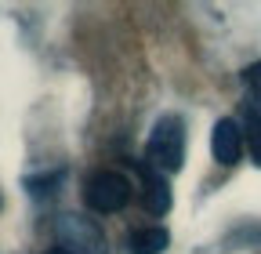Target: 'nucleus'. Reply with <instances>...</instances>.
Segmentation results:
<instances>
[{"instance_id": "obj_1", "label": "nucleus", "mask_w": 261, "mask_h": 254, "mask_svg": "<svg viewBox=\"0 0 261 254\" xmlns=\"http://www.w3.org/2000/svg\"><path fill=\"white\" fill-rule=\"evenodd\" d=\"M181 160H185V123H181V116L167 113L156 120L152 135L145 142V167H152L160 174H174V171H181Z\"/></svg>"}, {"instance_id": "obj_2", "label": "nucleus", "mask_w": 261, "mask_h": 254, "mask_svg": "<svg viewBox=\"0 0 261 254\" xmlns=\"http://www.w3.org/2000/svg\"><path fill=\"white\" fill-rule=\"evenodd\" d=\"M55 240L69 254H109L102 225L94 218H84V214H69V211L58 214L55 218Z\"/></svg>"}, {"instance_id": "obj_3", "label": "nucleus", "mask_w": 261, "mask_h": 254, "mask_svg": "<svg viewBox=\"0 0 261 254\" xmlns=\"http://www.w3.org/2000/svg\"><path fill=\"white\" fill-rule=\"evenodd\" d=\"M84 200L98 214H116L130 204V182L120 171H94L84 182Z\"/></svg>"}, {"instance_id": "obj_4", "label": "nucleus", "mask_w": 261, "mask_h": 254, "mask_svg": "<svg viewBox=\"0 0 261 254\" xmlns=\"http://www.w3.org/2000/svg\"><path fill=\"white\" fill-rule=\"evenodd\" d=\"M211 153H214V160L225 164V167L240 164V156H243V131H240L236 120H218V123H214Z\"/></svg>"}, {"instance_id": "obj_5", "label": "nucleus", "mask_w": 261, "mask_h": 254, "mask_svg": "<svg viewBox=\"0 0 261 254\" xmlns=\"http://www.w3.org/2000/svg\"><path fill=\"white\" fill-rule=\"evenodd\" d=\"M142 204H145L149 214H167L171 211V185L152 167H142Z\"/></svg>"}, {"instance_id": "obj_6", "label": "nucleus", "mask_w": 261, "mask_h": 254, "mask_svg": "<svg viewBox=\"0 0 261 254\" xmlns=\"http://www.w3.org/2000/svg\"><path fill=\"white\" fill-rule=\"evenodd\" d=\"M167 243H171V233L163 225H145L127 236V254H160L167 250Z\"/></svg>"}, {"instance_id": "obj_7", "label": "nucleus", "mask_w": 261, "mask_h": 254, "mask_svg": "<svg viewBox=\"0 0 261 254\" xmlns=\"http://www.w3.org/2000/svg\"><path fill=\"white\" fill-rule=\"evenodd\" d=\"M243 138L250 142V156L261 164V113H257V109L247 113V131H243Z\"/></svg>"}, {"instance_id": "obj_8", "label": "nucleus", "mask_w": 261, "mask_h": 254, "mask_svg": "<svg viewBox=\"0 0 261 254\" xmlns=\"http://www.w3.org/2000/svg\"><path fill=\"white\" fill-rule=\"evenodd\" d=\"M243 84L250 87V98H254V106H250V109H257V113H261V62H254V66H247V69H243Z\"/></svg>"}, {"instance_id": "obj_9", "label": "nucleus", "mask_w": 261, "mask_h": 254, "mask_svg": "<svg viewBox=\"0 0 261 254\" xmlns=\"http://www.w3.org/2000/svg\"><path fill=\"white\" fill-rule=\"evenodd\" d=\"M47 254H69V250H62V247H55V250H47Z\"/></svg>"}]
</instances>
